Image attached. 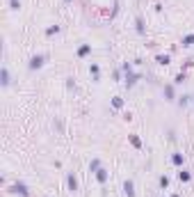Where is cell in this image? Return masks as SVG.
<instances>
[{
    "label": "cell",
    "instance_id": "1",
    "mask_svg": "<svg viewBox=\"0 0 194 197\" xmlns=\"http://www.w3.org/2000/svg\"><path fill=\"white\" fill-rule=\"evenodd\" d=\"M124 190H126V195H128V197H135V190H132V181H126V183H124Z\"/></svg>",
    "mask_w": 194,
    "mask_h": 197
},
{
    "label": "cell",
    "instance_id": "2",
    "mask_svg": "<svg viewBox=\"0 0 194 197\" xmlns=\"http://www.w3.org/2000/svg\"><path fill=\"white\" fill-rule=\"evenodd\" d=\"M44 64V57L39 55V57H32V62H30V69H37V67H41Z\"/></svg>",
    "mask_w": 194,
    "mask_h": 197
},
{
    "label": "cell",
    "instance_id": "3",
    "mask_svg": "<svg viewBox=\"0 0 194 197\" xmlns=\"http://www.w3.org/2000/svg\"><path fill=\"white\" fill-rule=\"evenodd\" d=\"M69 188H71V190L78 188V181H75V177H73V174H69Z\"/></svg>",
    "mask_w": 194,
    "mask_h": 197
},
{
    "label": "cell",
    "instance_id": "4",
    "mask_svg": "<svg viewBox=\"0 0 194 197\" xmlns=\"http://www.w3.org/2000/svg\"><path fill=\"white\" fill-rule=\"evenodd\" d=\"M14 188H16V193H21L23 197H27V190H25V186H23V183H16Z\"/></svg>",
    "mask_w": 194,
    "mask_h": 197
},
{
    "label": "cell",
    "instance_id": "5",
    "mask_svg": "<svg viewBox=\"0 0 194 197\" xmlns=\"http://www.w3.org/2000/svg\"><path fill=\"white\" fill-rule=\"evenodd\" d=\"M98 172V181H101V183H105V179H107V172L105 170H96Z\"/></svg>",
    "mask_w": 194,
    "mask_h": 197
},
{
    "label": "cell",
    "instance_id": "6",
    "mask_svg": "<svg viewBox=\"0 0 194 197\" xmlns=\"http://www.w3.org/2000/svg\"><path fill=\"white\" fill-rule=\"evenodd\" d=\"M2 85H9V73H7V69H2Z\"/></svg>",
    "mask_w": 194,
    "mask_h": 197
},
{
    "label": "cell",
    "instance_id": "7",
    "mask_svg": "<svg viewBox=\"0 0 194 197\" xmlns=\"http://www.w3.org/2000/svg\"><path fill=\"white\" fill-rule=\"evenodd\" d=\"M178 177H180V181H190V172H185V170H183L180 174H178Z\"/></svg>",
    "mask_w": 194,
    "mask_h": 197
},
{
    "label": "cell",
    "instance_id": "8",
    "mask_svg": "<svg viewBox=\"0 0 194 197\" xmlns=\"http://www.w3.org/2000/svg\"><path fill=\"white\" fill-rule=\"evenodd\" d=\"M174 163H176V165H180V163H183V156H180V154H176V156H174Z\"/></svg>",
    "mask_w": 194,
    "mask_h": 197
},
{
    "label": "cell",
    "instance_id": "9",
    "mask_svg": "<svg viewBox=\"0 0 194 197\" xmlns=\"http://www.w3.org/2000/svg\"><path fill=\"white\" fill-rule=\"evenodd\" d=\"M194 41V34H190V37H185V46H190V44Z\"/></svg>",
    "mask_w": 194,
    "mask_h": 197
}]
</instances>
